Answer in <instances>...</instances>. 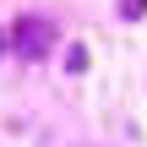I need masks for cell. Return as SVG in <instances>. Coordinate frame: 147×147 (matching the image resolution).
<instances>
[{"mask_svg": "<svg viewBox=\"0 0 147 147\" xmlns=\"http://www.w3.org/2000/svg\"><path fill=\"white\" fill-rule=\"evenodd\" d=\"M49 44H55V27H49L44 16H22V22L11 27V49H16L22 60H44Z\"/></svg>", "mask_w": 147, "mask_h": 147, "instance_id": "1", "label": "cell"}, {"mask_svg": "<svg viewBox=\"0 0 147 147\" xmlns=\"http://www.w3.org/2000/svg\"><path fill=\"white\" fill-rule=\"evenodd\" d=\"M120 16H125V22H136V16H147V0H120Z\"/></svg>", "mask_w": 147, "mask_h": 147, "instance_id": "2", "label": "cell"}, {"mask_svg": "<svg viewBox=\"0 0 147 147\" xmlns=\"http://www.w3.org/2000/svg\"><path fill=\"white\" fill-rule=\"evenodd\" d=\"M65 71H87V49H82V44H76V49L65 55Z\"/></svg>", "mask_w": 147, "mask_h": 147, "instance_id": "3", "label": "cell"}]
</instances>
